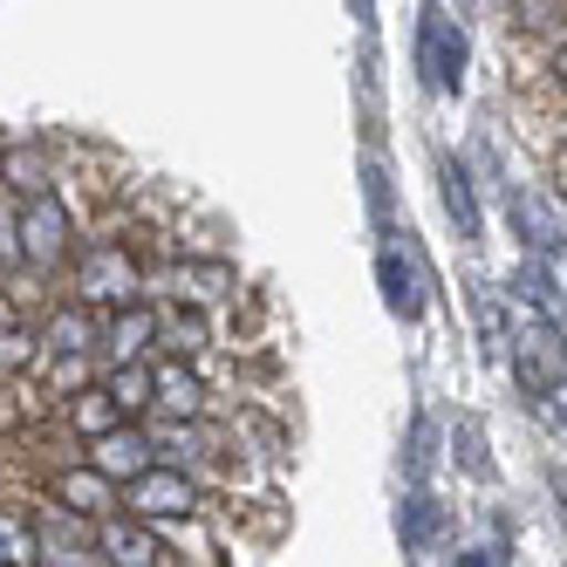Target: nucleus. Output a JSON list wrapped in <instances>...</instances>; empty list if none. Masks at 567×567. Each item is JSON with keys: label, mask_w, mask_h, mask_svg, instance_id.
Masks as SVG:
<instances>
[{"label": "nucleus", "mask_w": 567, "mask_h": 567, "mask_svg": "<svg viewBox=\"0 0 567 567\" xmlns=\"http://www.w3.org/2000/svg\"><path fill=\"white\" fill-rule=\"evenodd\" d=\"M69 288H75V308H90V315H124L144 301L151 288V274L144 260L131 254V239H96V247L75 254V274H69Z\"/></svg>", "instance_id": "1"}, {"label": "nucleus", "mask_w": 567, "mask_h": 567, "mask_svg": "<svg viewBox=\"0 0 567 567\" xmlns=\"http://www.w3.org/2000/svg\"><path fill=\"white\" fill-rule=\"evenodd\" d=\"M14 254L34 274H55L75 254V213H69L62 192H42V198H28V206H14Z\"/></svg>", "instance_id": "2"}, {"label": "nucleus", "mask_w": 567, "mask_h": 567, "mask_svg": "<svg viewBox=\"0 0 567 567\" xmlns=\"http://www.w3.org/2000/svg\"><path fill=\"white\" fill-rule=\"evenodd\" d=\"M124 513H131V519H144V526H178V519H198V513H206V485H198L192 472L157 465V472H144L137 485H124Z\"/></svg>", "instance_id": "3"}, {"label": "nucleus", "mask_w": 567, "mask_h": 567, "mask_svg": "<svg viewBox=\"0 0 567 567\" xmlns=\"http://www.w3.org/2000/svg\"><path fill=\"white\" fill-rule=\"evenodd\" d=\"M465 28L444 14V8H424L417 14V75L437 90V96H458L465 90Z\"/></svg>", "instance_id": "4"}, {"label": "nucleus", "mask_w": 567, "mask_h": 567, "mask_svg": "<svg viewBox=\"0 0 567 567\" xmlns=\"http://www.w3.org/2000/svg\"><path fill=\"white\" fill-rule=\"evenodd\" d=\"M506 219L519 233L526 260H567V219L554 213V198H540V192H526V185L506 178Z\"/></svg>", "instance_id": "5"}, {"label": "nucleus", "mask_w": 567, "mask_h": 567, "mask_svg": "<svg viewBox=\"0 0 567 567\" xmlns=\"http://www.w3.org/2000/svg\"><path fill=\"white\" fill-rule=\"evenodd\" d=\"M49 506H62V513H75L83 526H103V519H116L124 513V493L103 478V472H90L83 458L75 465H62L55 478H49Z\"/></svg>", "instance_id": "6"}, {"label": "nucleus", "mask_w": 567, "mask_h": 567, "mask_svg": "<svg viewBox=\"0 0 567 567\" xmlns=\"http://www.w3.org/2000/svg\"><path fill=\"white\" fill-rule=\"evenodd\" d=\"M83 465L90 472H103L116 493H124V485H137L144 472H157V452H151V431L144 424H116L110 437H96L90 452H83Z\"/></svg>", "instance_id": "7"}, {"label": "nucleus", "mask_w": 567, "mask_h": 567, "mask_svg": "<svg viewBox=\"0 0 567 567\" xmlns=\"http://www.w3.org/2000/svg\"><path fill=\"white\" fill-rule=\"evenodd\" d=\"M151 377H157V396H151V417H165V424H206V377L192 370V362H151ZM144 417V424H151Z\"/></svg>", "instance_id": "8"}, {"label": "nucleus", "mask_w": 567, "mask_h": 567, "mask_svg": "<svg viewBox=\"0 0 567 567\" xmlns=\"http://www.w3.org/2000/svg\"><path fill=\"white\" fill-rule=\"evenodd\" d=\"M90 547H96V560H103V567H165V540H157L144 519H131V513L103 519Z\"/></svg>", "instance_id": "9"}, {"label": "nucleus", "mask_w": 567, "mask_h": 567, "mask_svg": "<svg viewBox=\"0 0 567 567\" xmlns=\"http://www.w3.org/2000/svg\"><path fill=\"white\" fill-rule=\"evenodd\" d=\"M377 280H383V308L396 321H417L424 315V274H417V254L411 247L383 239V247H377Z\"/></svg>", "instance_id": "10"}, {"label": "nucleus", "mask_w": 567, "mask_h": 567, "mask_svg": "<svg viewBox=\"0 0 567 567\" xmlns=\"http://www.w3.org/2000/svg\"><path fill=\"white\" fill-rule=\"evenodd\" d=\"M42 349H49V362H69V355H96L103 349V321L90 315V308H75V301H55L42 321Z\"/></svg>", "instance_id": "11"}, {"label": "nucleus", "mask_w": 567, "mask_h": 567, "mask_svg": "<svg viewBox=\"0 0 567 567\" xmlns=\"http://www.w3.org/2000/svg\"><path fill=\"white\" fill-rule=\"evenodd\" d=\"M151 349H157V301H137V308H124V315L103 321L110 370H116V362H151Z\"/></svg>", "instance_id": "12"}, {"label": "nucleus", "mask_w": 567, "mask_h": 567, "mask_svg": "<svg viewBox=\"0 0 567 567\" xmlns=\"http://www.w3.org/2000/svg\"><path fill=\"white\" fill-rule=\"evenodd\" d=\"M172 295L185 301V308H198V315H206L213 301H226L233 288H239V274H233V260H178L172 274Z\"/></svg>", "instance_id": "13"}, {"label": "nucleus", "mask_w": 567, "mask_h": 567, "mask_svg": "<svg viewBox=\"0 0 567 567\" xmlns=\"http://www.w3.org/2000/svg\"><path fill=\"white\" fill-rule=\"evenodd\" d=\"M437 198H444V213H452L458 239H478L485 233V213H478V192H472L465 157H437Z\"/></svg>", "instance_id": "14"}, {"label": "nucleus", "mask_w": 567, "mask_h": 567, "mask_svg": "<svg viewBox=\"0 0 567 567\" xmlns=\"http://www.w3.org/2000/svg\"><path fill=\"white\" fill-rule=\"evenodd\" d=\"M96 383H103V396L116 403V411H124V424H144L151 417V396H157L151 362H116V370H103Z\"/></svg>", "instance_id": "15"}, {"label": "nucleus", "mask_w": 567, "mask_h": 567, "mask_svg": "<svg viewBox=\"0 0 567 567\" xmlns=\"http://www.w3.org/2000/svg\"><path fill=\"white\" fill-rule=\"evenodd\" d=\"M49 349H42V329L21 315H0V383H21L28 370H42Z\"/></svg>", "instance_id": "16"}, {"label": "nucleus", "mask_w": 567, "mask_h": 567, "mask_svg": "<svg viewBox=\"0 0 567 567\" xmlns=\"http://www.w3.org/2000/svg\"><path fill=\"white\" fill-rule=\"evenodd\" d=\"M213 336H206V315L198 308H157V349H165V362H185V355H198Z\"/></svg>", "instance_id": "17"}, {"label": "nucleus", "mask_w": 567, "mask_h": 567, "mask_svg": "<svg viewBox=\"0 0 567 567\" xmlns=\"http://www.w3.org/2000/svg\"><path fill=\"white\" fill-rule=\"evenodd\" d=\"M437 526H444V506L424 493V485H411L403 506H396V540H403V554H424L437 540Z\"/></svg>", "instance_id": "18"}, {"label": "nucleus", "mask_w": 567, "mask_h": 567, "mask_svg": "<svg viewBox=\"0 0 567 567\" xmlns=\"http://www.w3.org/2000/svg\"><path fill=\"white\" fill-rule=\"evenodd\" d=\"M62 424H69L75 437H83V444H96V437H110L116 424H124V411H116V403L103 396V383H90L75 403H62Z\"/></svg>", "instance_id": "19"}, {"label": "nucleus", "mask_w": 567, "mask_h": 567, "mask_svg": "<svg viewBox=\"0 0 567 567\" xmlns=\"http://www.w3.org/2000/svg\"><path fill=\"white\" fill-rule=\"evenodd\" d=\"M0 567H42V534L21 506H0Z\"/></svg>", "instance_id": "20"}, {"label": "nucleus", "mask_w": 567, "mask_h": 567, "mask_svg": "<svg viewBox=\"0 0 567 567\" xmlns=\"http://www.w3.org/2000/svg\"><path fill=\"white\" fill-rule=\"evenodd\" d=\"M0 178H8V192H14V206H28V198H42V192H55V178H49V157L42 151H8V165H0Z\"/></svg>", "instance_id": "21"}, {"label": "nucleus", "mask_w": 567, "mask_h": 567, "mask_svg": "<svg viewBox=\"0 0 567 567\" xmlns=\"http://www.w3.org/2000/svg\"><path fill=\"white\" fill-rule=\"evenodd\" d=\"M452 444H458V458H465V472H472V478H493V458H485L478 424H458V431H452Z\"/></svg>", "instance_id": "22"}, {"label": "nucleus", "mask_w": 567, "mask_h": 567, "mask_svg": "<svg viewBox=\"0 0 567 567\" xmlns=\"http://www.w3.org/2000/svg\"><path fill=\"white\" fill-rule=\"evenodd\" d=\"M370 213H377V226L390 233V178H383V165H370Z\"/></svg>", "instance_id": "23"}, {"label": "nucleus", "mask_w": 567, "mask_h": 567, "mask_svg": "<svg viewBox=\"0 0 567 567\" xmlns=\"http://www.w3.org/2000/svg\"><path fill=\"white\" fill-rule=\"evenodd\" d=\"M452 567H499V554H493V547H458Z\"/></svg>", "instance_id": "24"}, {"label": "nucleus", "mask_w": 567, "mask_h": 567, "mask_svg": "<svg viewBox=\"0 0 567 567\" xmlns=\"http://www.w3.org/2000/svg\"><path fill=\"white\" fill-rule=\"evenodd\" d=\"M547 493H554V513H560V526H567V472H560V465H547Z\"/></svg>", "instance_id": "25"}, {"label": "nucleus", "mask_w": 567, "mask_h": 567, "mask_svg": "<svg viewBox=\"0 0 567 567\" xmlns=\"http://www.w3.org/2000/svg\"><path fill=\"white\" fill-rule=\"evenodd\" d=\"M554 83H560V90H567V42H560V49H554Z\"/></svg>", "instance_id": "26"}]
</instances>
